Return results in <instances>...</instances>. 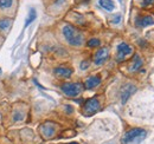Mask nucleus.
Returning <instances> with one entry per match:
<instances>
[{
	"label": "nucleus",
	"mask_w": 154,
	"mask_h": 144,
	"mask_svg": "<svg viewBox=\"0 0 154 144\" xmlns=\"http://www.w3.org/2000/svg\"><path fill=\"white\" fill-rule=\"evenodd\" d=\"M63 34L66 41L72 46H81L84 41V37L79 30H77L72 25H65L63 27Z\"/></svg>",
	"instance_id": "f257e3e1"
},
{
	"label": "nucleus",
	"mask_w": 154,
	"mask_h": 144,
	"mask_svg": "<svg viewBox=\"0 0 154 144\" xmlns=\"http://www.w3.org/2000/svg\"><path fill=\"white\" fill-rule=\"evenodd\" d=\"M146 137V131L141 128H134L128 130L123 138H122V143L123 144H133V143H140L143 138Z\"/></svg>",
	"instance_id": "f03ea898"
},
{
	"label": "nucleus",
	"mask_w": 154,
	"mask_h": 144,
	"mask_svg": "<svg viewBox=\"0 0 154 144\" xmlns=\"http://www.w3.org/2000/svg\"><path fill=\"white\" fill-rule=\"evenodd\" d=\"M60 89H62V91L66 96H69V97H76V96H78L82 92L83 85L79 84V83H65V84H63L60 86Z\"/></svg>",
	"instance_id": "7ed1b4c3"
},
{
	"label": "nucleus",
	"mask_w": 154,
	"mask_h": 144,
	"mask_svg": "<svg viewBox=\"0 0 154 144\" xmlns=\"http://www.w3.org/2000/svg\"><path fill=\"white\" fill-rule=\"evenodd\" d=\"M100 109V102L96 97L89 98L88 100H85L84 106H83V113L85 116H91L94 113H96Z\"/></svg>",
	"instance_id": "20e7f679"
},
{
	"label": "nucleus",
	"mask_w": 154,
	"mask_h": 144,
	"mask_svg": "<svg viewBox=\"0 0 154 144\" xmlns=\"http://www.w3.org/2000/svg\"><path fill=\"white\" fill-rule=\"evenodd\" d=\"M132 52H133V49L128 44H126V43L119 44V46H117V57H116L117 58V62L125 60L126 57L129 56V54H132Z\"/></svg>",
	"instance_id": "39448f33"
},
{
	"label": "nucleus",
	"mask_w": 154,
	"mask_h": 144,
	"mask_svg": "<svg viewBox=\"0 0 154 144\" xmlns=\"http://www.w3.org/2000/svg\"><path fill=\"white\" fill-rule=\"evenodd\" d=\"M136 91V86L133 84H126L122 86L121 89V102L126 103L128 100V98Z\"/></svg>",
	"instance_id": "423d86ee"
},
{
	"label": "nucleus",
	"mask_w": 154,
	"mask_h": 144,
	"mask_svg": "<svg viewBox=\"0 0 154 144\" xmlns=\"http://www.w3.org/2000/svg\"><path fill=\"white\" fill-rule=\"evenodd\" d=\"M109 58V51L107 47H103V49H100L95 54V58H94V63L96 65H102L107 62V59Z\"/></svg>",
	"instance_id": "0eeeda50"
},
{
	"label": "nucleus",
	"mask_w": 154,
	"mask_h": 144,
	"mask_svg": "<svg viewBox=\"0 0 154 144\" xmlns=\"http://www.w3.org/2000/svg\"><path fill=\"white\" fill-rule=\"evenodd\" d=\"M42 135L45 137V138H51L54 135H55V131H56V126L54 125L52 123H45L42 125Z\"/></svg>",
	"instance_id": "6e6552de"
},
{
	"label": "nucleus",
	"mask_w": 154,
	"mask_h": 144,
	"mask_svg": "<svg viewBox=\"0 0 154 144\" xmlns=\"http://www.w3.org/2000/svg\"><path fill=\"white\" fill-rule=\"evenodd\" d=\"M152 24H154V18L151 16L136 18V26H139V27H146V26H149Z\"/></svg>",
	"instance_id": "1a4fd4ad"
},
{
	"label": "nucleus",
	"mask_w": 154,
	"mask_h": 144,
	"mask_svg": "<svg viewBox=\"0 0 154 144\" xmlns=\"http://www.w3.org/2000/svg\"><path fill=\"white\" fill-rule=\"evenodd\" d=\"M100 83H101V78H100L98 76H93V77H89V78L85 80L84 86H85V89L90 90V89L96 88L97 85H100Z\"/></svg>",
	"instance_id": "9d476101"
},
{
	"label": "nucleus",
	"mask_w": 154,
	"mask_h": 144,
	"mask_svg": "<svg viewBox=\"0 0 154 144\" xmlns=\"http://www.w3.org/2000/svg\"><path fill=\"white\" fill-rule=\"evenodd\" d=\"M55 74L58 77H64V78H69L71 74H72V70L71 69H68V68H64V66H60L57 68L55 70Z\"/></svg>",
	"instance_id": "9b49d317"
},
{
	"label": "nucleus",
	"mask_w": 154,
	"mask_h": 144,
	"mask_svg": "<svg viewBox=\"0 0 154 144\" xmlns=\"http://www.w3.org/2000/svg\"><path fill=\"white\" fill-rule=\"evenodd\" d=\"M100 6L107 11H113L115 8V5L112 0H100Z\"/></svg>",
	"instance_id": "f8f14e48"
},
{
	"label": "nucleus",
	"mask_w": 154,
	"mask_h": 144,
	"mask_svg": "<svg viewBox=\"0 0 154 144\" xmlns=\"http://www.w3.org/2000/svg\"><path fill=\"white\" fill-rule=\"evenodd\" d=\"M141 65H142V59H141L137 54H135L134 60H133V64H132L131 70H132V71H137V70L141 68Z\"/></svg>",
	"instance_id": "ddd939ff"
},
{
	"label": "nucleus",
	"mask_w": 154,
	"mask_h": 144,
	"mask_svg": "<svg viewBox=\"0 0 154 144\" xmlns=\"http://www.w3.org/2000/svg\"><path fill=\"white\" fill-rule=\"evenodd\" d=\"M36 11L33 10V8H31L30 10V13H29V17H27V19H26V21H25V27H27L31 22H33V20L36 19Z\"/></svg>",
	"instance_id": "4468645a"
},
{
	"label": "nucleus",
	"mask_w": 154,
	"mask_h": 144,
	"mask_svg": "<svg viewBox=\"0 0 154 144\" xmlns=\"http://www.w3.org/2000/svg\"><path fill=\"white\" fill-rule=\"evenodd\" d=\"M10 26H11V20L10 19H2V20H0V30L1 31H7L8 28H10Z\"/></svg>",
	"instance_id": "2eb2a0df"
},
{
	"label": "nucleus",
	"mask_w": 154,
	"mask_h": 144,
	"mask_svg": "<svg viewBox=\"0 0 154 144\" xmlns=\"http://www.w3.org/2000/svg\"><path fill=\"white\" fill-rule=\"evenodd\" d=\"M13 0H0V7L1 8H8L12 6Z\"/></svg>",
	"instance_id": "dca6fc26"
},
{
	"label": "nucleus",
	"mask_w": 154,
	"mask_h": 144,
	"mask_svg": "<svg viewBox=\"0 0 154 144\" xmlns=\"http://www.w3.org/2000/svg\"><path fill=\"white\" fill-rule=\"evenodd\" d=\"M100 44H101V41L96 38H93V39H90L88 41V46L89 47H97V46H100Z\"/></svg>",
	"instance_id": "f3484780"
},
{
	"label": "nucleus",
	"mask_w": 154,
	"mask_h": 144,
	"mask_svg": "<svg viewBox=\"0 0 154 144\" xmlns=\"http://www.w3.org/2000/svg\"><path fill=\"white\" fill-rule=\"evenodd\" d=\"M89 62L88 60H84V62H82L81 63V70H85V69H88V66H89Z\"/></svg>",
	"instance_id": "a211bd4d"
},
{
	"label": "nucleus",
	"mask_w": 154,
	"mask_h": 144,
	"mask_svg": "<svg viewBox=\"0 0 154 144\" xmlns=\"http://www.w3.org/2000/svg\"><path fill=\"white\" fill-rule=\"evenodd\" d=\"M154 0H142V6H149V5H153Z\"/></svg>",
	"instance_id": "6ab92c4d"
},
{
	"label": "nucleus",
	"mask_w": 154,
	"mask_h": 144,
	"mask_svg": "<svg viewBox=\"0 0 154 144\" xmlns=\"http://www.w3.org/2000/svg\"><path fill=\"white\" fill-rule=\"evenodd\" d=\"M13 119H14V121H20V119H23V115H21V113H16L14 117H13Z\"/></svg>",
	"instance_id": "aec40b11"
},
{
	"label": "nucleus",
	"mask_w": 154,
	"mask_h": 144,
	"mask_svg": "<svg viewBox=\"0 0 154 144\" xmlns=\"http://www.w3.org/2000/svg\"><path fill=\"white\" fill-rule=\"evenodd\" d=\"M69 144H78V143H76V142H72V143H69Z\"/></svg>",
	"instance_id": "412c9836"
}]
</instances>
